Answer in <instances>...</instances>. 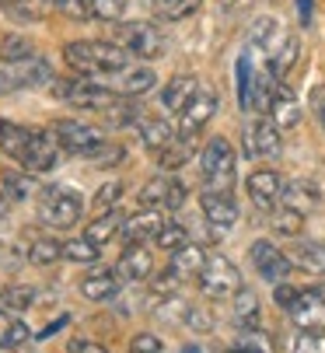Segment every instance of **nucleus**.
I'll return each mask as SVG.
<instances>
[{
  "label": "nucleus",
  "instance_id": "obj_2",
  "mask_svg": "<svg viewBox=\"0 0 325 353\" xmlns=\"http://www.w3.org/2000/svg\"><path fill=\"white\" fill-rule=\"evenodd\" d=\"M63 60L74 74H84V77H105L126 63H133L137 57L123 42H101V39H81V42H67L63 46Z\"/></svg>",
  "mask_w": 325,
  "mask_h": 353
},
{
  "label": "nucleus",
  "instance_id": "obj_20",
  "mask_svg": "<svg viewBox=\"0 0 325 353\" xmlns=\"http://www.w3.org/2000/svg\"><path fill=\"white\" fill-rule=\"evenodd\" d=\"M123 276L116 273V270H98V273H88L81 283H77V294L84 297V301H116V294H119V283Z\"/></svg>",
  "mask_w": 325,
  "mask_h": 353
},
{
  "label": "nucleus",
  "instance_id": "obj_11",
  "mask_svg": "<svg viewBox=\"0 0 325 353\" xmlns=\"http://www.w3.org/2000/svg\"><path fill=\"white\" fill-rule=\"evenodd\" d=\"M248 256H252V266H255V273L266 280V283H284L287 276H290V270H294V263H290V256L287 252H280L269 238H259V241H252V248H248Z\"/></svg>",
  "mask_w": 325,
  "mask_h": 353
},
{
  "label": "nucleus",
  "instance_id": "obj_13",
  "mask_svg": "<svg viewBox=\"0 0 325 353\" xmlns=\"http://www.w3.org/2000/svg\"><path fill=\"white\" fill-rule=\"evenodd\" d=\"M186 185L172 175V172H165V175H154L144 189H140V207H165V210H182V203H186Z\"/></svg>",
  "mask_w": 325,
  "mask_h": 353
},
{
  "label": "nucleus",
  "instance_id": "obj_53",
  "mask_svg": "<svg viewBox=\"0 0 325 353\" xmlns=\"http://www.w3.org/2000/svg\"><path fill=\"white\" fill-rule=\"evenodd\" d=\"M63 325H67V315H60L57 322H49V325H46L42 332H39V339H46V336H52V332H57V329H63Z\"/></svg>",
  "mask_w": 325,
  "mask_h": 353
},
{
  "label": "nucleus",
  "instance_id": "obj_16",
  "mask_svg": "<svg viewBox=\"0 0 325 353\" xmlns=\"http://www.w3.org/2000/svg\"><path fill=\"white\" fill-rule=\"evenodd\" d=\"M245 189H248V199L255 203V210L269 214L273 207H280L284 179H280V172H273V168H259V172H252V175H248Z\"/></svg>",
  "mask_w": 325,
  "mask_h": 353
},
{
  "label": "nucleus",
  "instance_id": "obj_33",
  "mask_svg": "<svg viewBox=\"0 0 325 353\" xmlns=\"http://www.w3.org/2000/svg\"><path fill=\"white\" fill-rule=\"evenodd\" d=\"M189 158H193V140H189V137H182V133H179V140H175V143H168L165 150H161V154H154V161H157V168H161V172H179Z\"/></svg>",
  "mask_w": 325,
  "mask_h": 353
},
{
  "label": "nucleus",
  "instance_id": "obj_7",
  "mask_svg": "<svg viewBox=\"0 0 325 353\" xmlns=\"http://www.w3.org/2000/svg\"><path fill=\"white\" fill-rule=\"evenodd\" d=\"M196 287L213 297V301H224V297H235V290L242 287V273L231 259L224 256H206V266L199 270L196 276Z\"/></svg>",
  "mask_w": 325,
  "mask_h": 353
},
{
  "label": "nucleus",
  "instance_id": "obj_49",
  "mask_svg": "<svg viewBox=\"0 0 325 353\" xmlns=\"http://www.w3.org/2000/svg\"><path fill=\"white\" fill-rule=\"evenodd\" d=\"M294 297H297V290H294V287H290L287 280L273 287V301L280 305V312H287V308H290V301H294Z\"/></svg>",
  "mask_w": 325,
  "mask_h": 353
},
{
  "label": "nucleus",
  "instance_id": "obj_28",
  "mask_svg": "<svg viewBox=\"0 0 325 353\" xmlns=\"http://www.w3.org/2000/svg\"><path fill=\"white\" fill-rule=\"evenodd\" d=\"M123 224H126V214L119 210V207H108L98 221H91L88 228H84V234L91 238V241H98V245H105V241H112V238H119V231H123Z\"/></svg>",
  "mask_w": 325,
  "mask_h": 353
},
{
  "label": "nucleus",
  "instance_id": "obj_8",
  "mask_svg": "<svg viewBox=\"0 0 325 353\" xmlns=\"http://www.w3.org/2000/svg\"><path fill=\"white\" fill-rule=\"evenodd\" d=\"M116 42H123L137 60H157L168 49L165 32H161L157 25H150V21H126V25H119Z\"/></svg>",
  "mask_w": 325,
  "mask_h": 353
},
{
  "label": "nucleus",
  "instance_id": "obj_10",
  "mask_svg": "<svg viewBox=\"0 0 325 353\" xmlns=\"http://www.w3.org/2000/svg\"><path fill=\"white\" fill-rule=\"evenodd\" d=\"M245 154L252 161H273L284 154V137L273 119H255L245 126Z\"/></svg>",
  "mask_w": 325,
  "mask_h": 353
},
{
  "label": "nucleus",
  "instance_id": "obj_14",
  "mask_svg": "<svg viewBox=\"0 0 325 353\" xmlns=\"http://www.w3.org/2000/svg\"><path fill=\"white\" fill-rule=\"evenodd\" d=\"M199 207H203V217L210 221V228H217V231H231L238 221V203H235L231 189H203Z\"/></svg>",
  "mask_w": 325,
  "mask_h": 353
},
{
  "label": "nucleus",
  "instance_id": "obj_23",
  "mask_svg": "<svg viewBox=\"0 0 325 353\" xmlns=\"http://www.w3.org/2000/svg\"><path fill=\"white\" fill-rule=\"evenodd\" d=\"M49 11H57L52 0H0V14L18 25H39L49 18Z\"/></svg>",
  "mask_w": 325,
  "mask_h": 353
},
{
  "label": "nucleus",
  "instance_id": "obj_32",
  "mask_svg": "<svg viewBox=\"0 0 325 353\" xmlns=\"http://www.w3.org/2000/svg\"><path fill=\"white\" fill-rule=\"evenodd\" d=\"M0 189L11 196V203H25V199L39 196V185H35V172H8L0 179Z\"/></svg>",
  "mask_w": 325,
  "mask_h": 353
},
{
  "label": "nucleus",
  "instance_id": "obj_52",
  "mask_svg": "<svg viewBox=\"0 0 325 353\" xmlns=\"http://www.w3.org/2000/svg\"><path fill=\"white\" fill-rule=\"evenodd\" d=\"M311 105H315V116H318V123L325 126V88H318V91L311 94Z\"/></svg>",
  "mask_w": 325,
  "mask_h": 353
},
{
  "label": "nucleus",
  "instance_id": "obj_31",
  "mask_svg": "<svg viewBox=\"0 0 325 353\" xmlns=\"http://www.w3.org/2000/svg\"><path fill=\"white\" fill-rule=\"evenodd\" d=\"M297 53H301V42H297V35H284L280 42H277V49L269 53V70H273L280 81L294 70V63H297Z\"/></svg>",
  "mask_w": 325,
  "mask_h": 353
},
{
  "label": "nucleus",
  "instance_id": "obj_41",
  "mask_svg": "<svg viewBox=\"0 0 325 353\" xmlns=\"http://www.w3.org/2000/svg\"><path fill=\"white\" fill-rule=\"evenodd\" d=\"M290 350H294V353H325V336H322V329H301L297 339L290 343Z\"/></svg>",
  "mask_w": 325,
  "mask_h": 353
},
{
  "label": "nucleus",
  "instance_id": "obj_54",
  "mask_svg": "<svg viewBox=\"0 0 325 353\" xmlns=\"http://www.w3.org/2000/svg\"><path fill=\"white\" fill-rule=\"evenodd\" d=\"M8 210H11V196L0 189V217H8Z\"/></svg>",
  "mask_w": 325,
  "mask_h": 353
},
{
  "label": "nucleus",
  "instance_id": "obj_9",
  "mask_svg": "<svg viewBox=\"0 0 325 353\" xmlns=\"http://www.w3.org/2000/svg\"><path fill=\"white\" fill-rule=\"evenodd\" d=\"M95 81H98L101 88H108V91L130 94V98H144V94H150V91L157 88V74H154V67H147V63H126V67L105 74V77H95Z\"/></svg>",
  "mask_w": 325,
  "mask_h": 353
},
{
  "label": "nucleus",
  "instance_id": "obj_40",
  "mask_svg": "<svg viewBox=\"0 0 325 353\" xmlns=\"http://www.w3.org/2000/svg\"><path fill=\"white\" fill-rule=\"evenodd\" d=\"M231 350H262V353H269V350H273V343H269V336H266L262 329H255V325H245V329L235 336Z\"/></svg>",
  "mask_w": 325,
  "mask_h": 353
},
{
  "label": "nucleus",
  "instance_id": "obj_17",
  "mask_svg": "<svg viewBox=\"0 0 325 353\" xmlns=\"http://www.w3.org/2000/svg\"><path fill=\"white\" fill-rule=\"evenodd\" d=\"M116 273L126 280V283H144L150 273H154V256L147 252V245H126L123 256L116 263Z\"/></svg>",
  "mask_w": 325,
  "mask_h": 353
},
{
  "label": "nucleus",
  "instance_id": "obj_3",
  "mask_svg": "<svg viewBox=\"0 0 325 353\" xmlns=\"http://www.w3.org/2000/svg\"><path fill=\"white\" fill-rule=\"evenodd\" d=\"M35 214L46 228H57V231L77 228L84 217V196L70 185H46V189H39Z\"/></svg>",
  "mask_w": 325,
  "mask_h": 353
},
{
  "label": "nucleus",
  "instance_id": "obj_27",
  "mask_svg": "<svg viewBox=\"0 0 325 353\" xmlns=\"http://www.w3.org/2000/svg\"><path fill=\"white\" fill-rule=\"evenodd\" d=\"M231 315H235L238 329H245V325H259L262 305H259V294H255L252 287L242 283V287L235 290V297H231Z\"/></svg>",
  "mask_w": 325,
  "mask_h": 353
},
{
  "label": "nucleus",
  "instance_id": "obj_18",
  "mask_svg": "<svg viewBox=\"0 0 325 353\" xmlns=\"http://www.w3.org/2000/svg\"><path fill=\"white\" fill-rule=\"evenodd\" d=\"M137 130H140V143L150 150V154H161L168 143L179 140V126H172L168 119H161V116H147V112L137 123Z\"/></svg>",
  "mask_w": 325,
  "mask_h": 353
},
{
  "label": "nucleus",
  "instance_id": "obj_22",
  "mask_svg": "<svg viewBox=\"0 0 325 353\" xmlns=\"http://www.w3.org/2000/svg\"><path fill=\"white\" fill-rule=\"evenodd\" d=\"M280 203H284V207H294V210H301V214H311V210H318V203H322V189H318L311 179H290V182H284Z\"/></svg>",
  "mask_w": 325,
  "mask_h": 353
},
{
  "label": "nucleus",
  "instance_id": "obj_25",
  "mask_svg": "<svg viewBox=\"0 0 325 353\" xmlns=\"http://www.w3.org/2000/svg\"><path fill=\"white\" fill-rule=\"evenodd\" d=\"M206 266V252L199 248V245H182L179 252H172V259H168V270L186 283V280H196L199 276V270Z\"/></svg>",
  "mask_w": 325,
  "mask_h": 353
},
{
  "label": "nucleus",
  "instance_id": "obj_45",
  "mask_svg": "<svg viewBox=\"0 0 325 353\" xmlns=\"http://www.w3.org/2000/svg\"><path fill=\"white\" fill-rule=\"evenodd\" d=\"M119 196H123V182L112 179V182H105V185L95 192V203H98V207H116Z\"/></svg>",
  "mask_w": 325,
  "mask_h": 353
},
{
  "label": "nucleus",
  "instance_id": "obj_50",
  "mask_svg": "<svg viewBox=\"0 0 325 353\" xmlns=\"http://www.w3.org/2000/svg\"><path fill=\"white\" fill-rule=\"evenodd\" d=\"M67 350H70V353H81V350H88V353H101L105 346H101V343H91V339H70Z\"/></svg>",
  "mask_w": 325,
  "mask_h": 353
},
{
  "label": "nucleus",
  "instance_id": "obj_30",
  "mask_svg": "<svg viewBox=\"0 0 325 353\" xmlns=\"http://www.w3.org/2000/svg\"><path fill=\"white\" fill-rule=\"evenodd\" d=\"M284 35H287V32H284L273 18H255L252 28H248V46H252V49H262V53L269 57Z\"/></svg>",
  "mask_w": 325,
  "mask_h": 353
},
{
  "label": "nucleus",
  "instance_id": "obj_36",
  "mask_svg": "<svg viewBox=\"0 0 325 353\" xmlns=\"http://www.w3.org/2000/svg\"><path fill=\"white\" fill-rule=\"evenodd\" d=\"M63 259H70V263H98L101 259V245L98 241H91L88 234L84 238H70V241H63Z\"/></svg>",
  "mask_w": 325,
  "mask_h": 353
},
{
  "label": "nucleus",
  "instance_id": "obj_37",
  "mask_svg": "<svg viewBox=\"0 0 325 353\" xmlns=\"http://www.w3.org/2000/svg\"><path fill=\"white\" fill-rule=\"evenodd\" d=\"M203 0H150V8L165 18V21H182V18H193L199 11Z\"/></svg>",
  "mask_w": 325,
  "mask_h": 353
},
{
  "label": "nucleus",
  "instance_id": "obj_34",
  "mask_svg": "<svg viewBox=\"0 0 325 353\" xmlns=\"http://www.w3.org/2000/svg\"><path fill=\"white\" fill-rule=\"evenodd\" d=\"M25 259H28L32 266L57 263V259H63V241H57V238H35V241L28 245V252H25Z\"/></svg>",
  "mask_w": 325,
  "mask_h": 353
},
{
  "label": "nucleus",
  "instance_id": "obj_42",
  "mask_svg": "<svg viewBox=\"0 0 325 353\" xmlns=\"http://www.w3.org/2000/svg\"><path fill=\"white\" fill-rule=\"evenodd\" d=\"M252 81H255V74L248 67V57H242L238 60V102L245 112H252Z\"/></svg>",
  "mask_w": 325,
  "mask_h": 353
},
{
  "label": "nucleus",
  "instance_id": "obj_21",
  "mask_svg": "<svg viewBox=\"0 0 325 353\" xmlns=\"http://www.w3.org/2000/svg\"><path fill=\"white\" fill-rule=\"evenodd\" d=\"M35 339V332L28 329V322L8 308V305H0V350H21Z\"/></svg>",
  "mask_w": 325,
  "mask_h": 353
},
{
  "label": "nucleus",
  "instance_id": "obj_5",
  "mask_svg": "<svg viewBox=\"0 0 325 353\" xmlns=\"http://www.w3.org/2000/svg\"><path fill=\"white\" fill-rule=\"evenodd\" d=\"M52 77H57V74H52V63L42 60V57H35V53H28L21 60H4V63H0V98L42 88Z\"/></svg>",
  "mask_w": 325,
  "mask_h": 353
},
{
  "label": "nucleus",
  "instance_id": "obj_4",
  "mask_svg": "<svg viewBox=\"0 0 325 353\" xmlns=\"http://www.w3.org/2000/svg\"><path fill=\"white\" fill-rule=\"evenodd\" d=\"M49 130L67 154H77V158H101L105 150H112L108 133L95 123H84V119H57Z\"/></svg>",
  "mask_w": 325,
  "mask_h": 353
},
{
  "label": "nucleus",
  "instance_id": "obj_46",
  "mask_svg": "<svg viewBox=\"0 0 325 353\" xmlns=\"http://www.w3.org/2000/svg\"><path fill=\"white\" fill-rule=\"evenodd\" d=\"M32 297H35V294H32L28 287H21V290H0V305H8V308L18 312V308H28V305H32Z\"/></svg>",
  "mask_w": 325,
  "mask_h": 353
},
{
  "label": "nucleus",
  "instance_id": "obj_6",
  "mask_svg": "<svg viewBox=\"0 0 325 353\" xmlns=\"http://www.w3.org/2000/svg\"><path fill=\"white\" fill-rule=\"evenodd\" d=\"M203 189H235V147L228 137H210L199 154Z\"/></svg>",
  "mask_w": 325,
  "mask_h": 353
},
{
  "label": "nucleus",
  "instance_id": "obj_1",
  "mask_svg": "<svg viewBox=\"0 0 325 353\" xmlns=\"http://www.w3.org/2000/svg\"><path fill=\"white\" fill-rule=\"evenodd\" d=\"M0 154L18 161L25 172H52L60 165L63 147L52 137V130H39V126H21L11 119H0Z\"/></svg>",
  "mask_w": 325,
  "mask_h": 353
},
{
  "label": "nucleus",
  "instance_id": "obj_29",
  "mask_svg": "<svg viewBox=\"0 0 325 353\" xmlns=\"http://www.w3.org/2000/svg\"><path fill=\"white\" fill-rule=\"evenodd\" d=\"M290 263L311 276H325V245L322 241H301L290 252Z\"/></svg>",
  "mask_w": 325,
  "mask_h": 353
},
{
  "label": "nucleus",
  "instance_id": "obj_47",
  "mask_svg": "<svg viewBox=\"0 0 325 353\" xmlns=\"http://www.w3.org/2000/svg\"><path fill=\"white\" fill-rule=\"evenodd\" d=\"M52 8L70 18H91V0H52Z\"/></svg>",
  "mask_w": 325,
  "mask_h": 353
},
{
  "label": "nucleus",
  "instance_id": "obj_39",
  "mask_svg": "<svg viewBox=\"0 0 325 353\" xmlns=\"http://www.w3.org/2000/svg\"><path fill=\"white\" fill-rule=\"evenodd\" d=\"M28 53H35V49H32V42H28L25 35L0 32V63H4V60H21V57H28Z\"/></svg>",
  "mask_w": 325,
  "mask_h": 353
},
{
  "label": "nucleus",
  "instance_id": "obj_15",
  "mask_svg": "<svg viewBox=\"0 0 325 353\" xmlns=\"http://www.w3.org/2000/svg\"><path fill=\"white\" fill-rule=\"evenodd\" d=\"M287 319L297 329H322L325 332V290H318V287L297 290V297L287 308Z\"/></svg>",
  "mask_w": 325,
  "mask_h": 353
},
{
  "label": "nucleus",
  "instance_id": "obj_26",
  "mask_svg": "<svg viewBox=\"0 0 325 353\" xmlns=\"http://www.w3.org/2000/svg\"><path fill=\"white\" fill-rule=\"evenodd\" d=\"M196 88H199V81L196 77H189V74H179V77H172L165 88H161V105H165L168 112H182L186 109V102L196 94Z\"/></svg>",
  "mask_w": 325,
  "mask_h": 353
},
{
  "label": "nucleus",
  "instance_id": "obj_35",
  "mask_svg": "<svg viewBox=\"0 0 325 353\" xmlns=\"http://www.w3.org/2000/svg\"><path fill=\"white\" fill-rule=\"evenodd\" d=\"M269 214H273V217H269V224H273L277 234H284V238H297V234H301V224H304V214H301V210L280 203V207H273Z\"/></svg>",
  "mask_w": 325,
  "mask_h": 353
},
{
  "label": "nucleus",
  "instance_id": "obj_24",
  "mask_svg": "<svg viewBox=\"0 0 325 353\" xmlns=\"http://www.w3.org/2000/svg\"><path fill=\"white\" fill-rule=\"evenodd\" d=\"M269 119H273L280 130H294L301 123V102L294 98V91L280 81L273 91V105H269Z\"/></svg>",
  "mask_w": 325,
  "mask_h": 353
},
{
  "label": "nucleus",
  "instance_id": "obj_12",
  "mask_svg": "<svg viewBox=\"0 0 325 353\" xmlns=\"http://www.w3.org/2000/svg\"><path fill=\"white\" fill-rule=\"evenodd\" d=\"M213 116H217V91L206 88V84H199L196 94L186 102V109L179 112V133L189 137V140H196V133H199Z\"/></svg>",
  "mask_w": 325,
  "mask_h": 353
},
{
  "label": "nucleus",
  "instance_id": "obj_48",
  "mask_svg": "<svg viewBox=\"0 0 325 353\" xmlns=\"http://www.w3.org/2000/svg\"><path fill=\"white\" fill-rule=\"evenodd\" d=\"M130 350H144V353H161V350H165V343H161L154 332H137L133 339H130Z\"/></svg>",
  "mask_w": 325,
  "mask_h": 353
},
{
  "label": "nucleus",
  "instance_id": "obj_51",
  "mask_svg": "<svg viewBox=\"0 0 325 353\" xmlns=\"http://www.w3.org/2000/svg\"><path fill=\"white\" fill-rule=\"evenodd\" d=\"M297 18H301L304 28L311 25V18H315V0H297Z\"/></svg>",
  "mask_w": 325,
  "mask_h": 353
},
{
  "label": "nucleus",
  "instance_id": "obj_44",
  "mask_svg": "<svg viewBox=\"0 0 325 353\" xmlns=\"http://www.w3.org/2000/svg\"><path fill=\"white\" fill-rule=\"evenodd\" d=\"M186 325H189L193 332H213V315H210L206 308L189 305V312H186Z\"/></svg>",
  "mask_w": 325,
  "mask_h": 353
},
{
  "label": "nucleus",
  "instance_id": "obj_43",
  "mask_svg": "<svg viewBox=\"0 0 325 353\" xmlns=\"http://www.w3.org/2000/svg\"><path fill=\"white\" fill-rule=\"evenodd\" d=\"M130 0H91V18L98 21H119Z\"/></svg>",
  "mask_w": 325,
  "mask_h": 353
},
{
  "label": "nucleus",
  "instance_id": "obj_19",
  "mask_svg": "<svg viewBox=\"0 0 325 353\" xmlns=\"http://www.w3.org/2000/svg\"><path fill=\"white\" fill-rule=\"evenodd\" d=\"M161 224H165V221H161V214H157L154 207H144L140 214L126 217V224H123L119 238H123L126 245H147V241H154V238H157Z\"/></svg>",
  "mask_w": 325,
  "mask_h": 353
},
{
  "label": "nucleus",
  "instance_id": "obj_38",
  "mask_svg": "<svg viewBox=\"0 0 325 353\" xmlns=\"http://www.w3.org/2000/svg\"><path fill=\"white\" fill-rule=\"evenodd\" d=\"M154 245L161 248V252H179L182 245H189V228L186 224H179V221H168V224H161V231H157V238H154Z\"/></svg>",
  "mask_w": 325,
  "mask_h": 353
}]
</instances>
